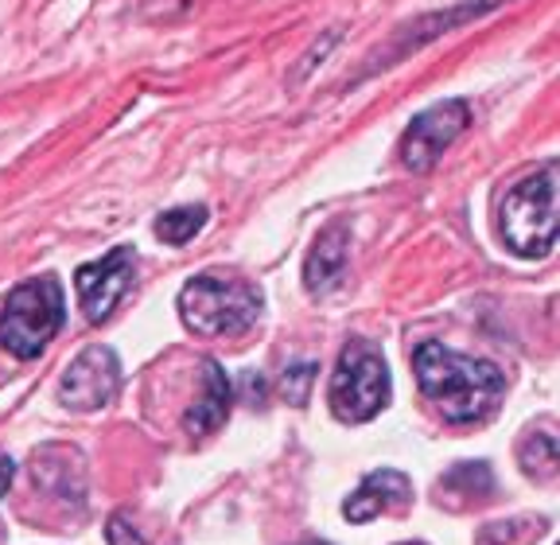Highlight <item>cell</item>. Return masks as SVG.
<instances>
[{"label":"cell","instance_id":"9c48e42d","mask_svg":"<svg viewBox=\"0 0 560 545\" xmlns=\"http://www.w3.org/2000/svg\"><path fill=\"white\" fill-rule=\"evenodd\" d=\"M409 499H412L409 475L394 472V467H377L342 502V514H347V522H370L377 514H385V510H405Z\"/></svg>","mask_w":560,"mask_h":545},{"label":"cell","instance_id":"5b68a950","mask_svg":"<svg viewBox=\"0 0 560 545\" xmlns=\"http://www.w3.org/2000/svg\"><path fill=\"white\" fill-rule=\"evenodd\" d=\"M394 394L389 382V367H385L382 351L366 344V339H350L339 355V367L327 386V405H331L335 421L342 425H366L382 414Z\"/></svg>","mask_w":560,"mask_h":545},{"label":"cell","instance_id":"52a82bcc","mask_svg":"<svg viewBox=\"0 0 560 545\" xmlns=\"http://www.w3.org/2000/svg\"><path fill=\"white\" fill-rule=\"evenodd\" d=\"M132 272H137V254H132V246H114L105 257L74 269V289H79V304L90 324H105V320H109V312H114L125 292L132 289Z\"/></svg>","mask_w":560,"mask_h":545},{"label":"cell","instance_id":"4fadbf2b","mask_svg":"<svg viewBox=\"0 0 560 545\" xmlns=\"http://www.w3.org/2000/svg\"><path fill=\"white\" fill-rule=\"evenodd\" d=\"M312 379H315V362H300V367H292L289 374H284V397H289L292 405H304Z\"/></svg>","mask_w":560,"mask_h":545},{"label":"cell","instance_id":"9a60e30c","mask_svg":"<svg viewBox=\"0 0 560 545\" xmlns=\"http://www.w3.org/2000/svg\"><path fill=\"white\" fill-rule=\"evenodd\" d=\"M12 479H16V464H12V460L0 452V499H4V491L12 487Z\"/></svg>","mask_w":560,"mask_h":545},{"label":"cell","instance_id":"277c9868","mask_svg":"<svg viewBox=\"0 0 560 545\" xmlns=\"http://www.w3.org/2000/svg\"><path fill=\"white\" fill-rule=\"evenodd\" d=\"M62 320H67V300H62L59 277H51V272L32 277V281L16 285L4 300L0 344L9 355L27 362L35 355H44V347L62 332Z\"/></svg>","mask_w":560,"mask_h":545},{"label":"cell","instance_id":"2e32d148","mask_svg":"<svg viewBox=\"0 0 560 545\" xmlns=\"http://www.w3.org/2000/svg\"><path fill=\"white\" fill-rule=\"evenodd\" d=\"M300 545H327V542H300Z\"/></svg>","mask_w":560,"mask_h":545},{"label":"cell","instance_id":"7a4b0ae2","mask_svg":"<svg viewBox=\"0 0 560 545\" xmlns=\"http://www.w3.org/2000/svg\"><path fill=\"white\" fill-rule=\"evenodd\" d=\"M265 297L257 285L234 277H191L179 289V320L191 335L202 339H234L261 320Z\"/></svg>","mask_w":560,"mask_h":545},{"label":"cell","instance_id":"6da1fadb","mask_svg":"<svg viewBox=\"0 0 560 545\" xmlns=\"http://www.w3.org/2000/svg\"><path fill=\"white\" fill-rule=\"evenodd\" d=\"M412 370L424 402H432V409L452 425H479L494 417L506 390L494 362L447 351L440 344H420L412 355Z\"/></svg>","mask_w":560,"mask_h":545},{"label":"cell","instance_id":"5bb4252c","mask_svg":"<svg viewBox=\"0 0 560 545\" xmlns=\"http://www.w3.org/2000/svg\"><path fill=\"white\" fill-rule=\"evenodd\" d=\"M105 542L109 545H144V537L132 530V522L125 519V514H114L109 526H105Z\"/></svg>","mask_w":560,"mask_h":545},{"label":"cell","instance_id":"ba28073f","mask_svg":"<svg viewBox=\"0 0 560 545\" xmlns=\"http://www.w3.org/2000/svg\"><path fill=\"white\" fill-rule=\"evenodd\" d=\"M121 390V362L109 347H86L62 374L59 397L74 414H94L114 402Z\"/></svg>","mask_w":560,"mask_h":545},{"label":"cell","instance_id":"3957f363","mask_svg":"<svg viewBox=\"0 0 560 545\" xmlns=\"http://www.w3.org/2000/svg\"><path fill=\"white\" fill-rule=\"evenodd\" d=\"M557 160L517 179L499 202V237L517 257H545L557 250Z\"/></svg>","mask_w":560,"mask_h":545},{"label":"cell","instance_id":"30bf717a","mask_svg":"<svg viewBox=\"0 0 560 545\" xmlns=\"http://www.w3.org/2000/svg\"><path fill=\"white\" fill-rule=\"evenodd\" d=\"M230 402H234V386H230L226 370L214 359H207L202 362V394L187 409V432L191 437H210L214 429H222L230 417Z\"/></svg>","mask_w":560,"mask_h":545},{"label":"cell","instance_id":"7c38bea8","mask_svg":"<svg viewBox=\"0 0 560 545\" xmlns=\"http://www.w3.org/2000/svg\"><path fill=\"white\" fill-rule=\"evenodd\" d=\"M207 219H210V211L202 202H195V207H175V211H164L156 219V237L167 242V246H187V242L207 227Z\"/></svg>","mask_w":560,"mask_h":545},{"label":"cell","instance_id":"8fae6325","mask_svg":"<svg viewBox=\"0 0 560 545\" xmlns=\"http://www.w3.org/2000/svg\"><path fill=\"white\" fill-rule=\"evenodd\" d=\"M347 242H350V230L339 227V222L319 230V237L312 242V254H307V265H304L307 292H327L339 285L342 265H347Z\"/></svg>","mask_w":560,"mask_h":545},{"label":"cell","instance_id":"8992f818","mask_svg":"<svg viewBox=\"0 0 560 545\" xmlns=\"http://www.w3.org/2000/svg\"><path fill=\"white\" fill-rule=\"evenodd\" d=\"M467 125H471V102H464V97H447V102L420 109L401 137V164L409 172H429L464 137Z\"/></svg>","mask_w":560,"mask_h":545}]
</instances>
